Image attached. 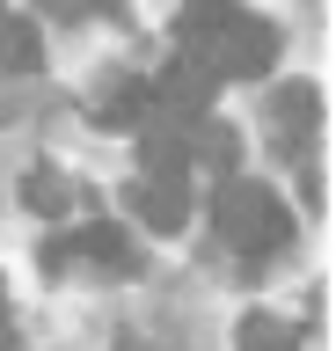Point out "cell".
I'll use <instances>...</instances> for the list:
<instances>
[{"instance_id":"obj_5","label":"cell","mask_w":336,"mask_h":351,"mask_svg":"<svg viewBox=\"0 0 336 351\" xmlns=\"http://www.w3.org/2000/svg\"><path fill=\"white\" fill-rule=\"evenodd\" d=\"M270 117H278V139H285V147H307L314 125H322V88L314 81L278 88V95H270Z\"/></svg>"},{"instance_id":"obj_11","label":"cell","mask_w":336,"mask_h":351,"mask_svg":"<svg viewBox=\"0 0 336 351\" xmlns=\"http://www.w3.org/2000/svg\"><path fill=\"white\" fill-rule=\"evenodd\" d=\"M44 8H51V15H103V8H117V0H44Z\"/></svg>"},{"instance_id":"obj_8","label":"cell","mask_w":336,"mask_h":351,"mask_svg":"<svg viewBox=\"0 0 336 351\" xmlns=\"http://www.w3.org/2000/svg\"><path fill=\"white\" fill-rule=\"evenodd\" d=\"M95 117H103V132H139L146 117H154V88H146V81H125Z\"/></svg>"},{"instance_id":"obj_2","label":"cell","mask_w":336,"mask_h":351,"mask_svg":"<svg viewBox=\"0 0 336 351\" xmlns=\"http://www.w3.org/2000/svg\"><path fill=\"white\" fill-rule=\"evenodd\" d=\"M212 227H220V241L234 256H248V263L278 256L292 241L285 197L270 191V183H248V176H220V191H212Z\"/></svg>"},{"instance_id":"obj_10","label":"cell","mask_w":336,"mask_h":351,"mask_svg":"<svg viewBox=\"0 0 336 351\" xmlns=\"http://www.w3.org/2000/svg\"><path fill=\"white\" fill-rule=\"evenodd\" d=\"M23 205H29V213H66V183H59V176H51V169H29L23 176Z\"/></svg>"},{"instance_id":"obj_6","label":"cell","mask_w":336,"mask_h":351,"mask_svg":"<svg viewBox=\"0 0 336 351\" xmlns=\"http://www.w3.org/2000/svg\"><path fill=\"white\" fill-rule=\"evenodd\" d=\"M190 161H205V169H220V176H234V161H242V139H234V125H220L212 110L205 117H190Z\"/></svg>"},{"instance_id":"obj_4","label":"cell","mask_w":336,"mask_h":351,"mask_svg":"<svg viewBox=\"0 0 336 351\" xmlns=\"http://www.w3.org/2000/svg\"><path fill=\"white\" fill-rule=\"evenodd\" d=\"M59 249H66V263L81 256V263H95V271H117V278H132V271H139V249L125 241V227H110V219H95V227L66 234Z\"/></svg>"},{"instance_id":"obj_9","label":"cell","mask_w":336,"mask_h":351,"mask_svg":"<svg viewBox=\"0 0 336 351\" xmlns=\"http://www.w3.org/2000/svg\"><path fill=\"white\" fill-rule=\"evenodd\" d=\"M242 351H300V329L256 307V315H242Z\"/></svg>"},{"instance_id":"obj_7","label":"cell","mask_w":336,"mask_h":351,"mask_svg":"<svg viewBox=\"0 0 336 351\" xmlns=\"http://www.w3.org/2000/svg\"><path fill=\"white\" fill-rule=\"evenodd\" d=\"M44 66V44L15 8H0V73H37Z\"/></svg>"},{"instance_id":"obj_1","label":"cell","mask_w":336,"mask_h":351,"mask_svg":"<svg viewBox=\"0 0 336 351\" xmlns=\"http://www.w3.org/2000/svg\"><path fill=\"white\" fill-rule=\"evenodd\" d=\"M176 59L205 66L212 81H263L278 66V29L234 0H190L176 15Z\"/></svg>"},{"instance_id":"obj_3","label":"cell","mask_w":336,"mask_h":351,"mask_svg":"<svg viewBox=\"0 0 336 351\" xmlns=\"http://www.w3.org/2000/svg\"><path fill=\"white\" fill-rule=\"evenodd\" d=\"M132 213L154 227V234H176L183 219H190V183H183L176 169H139L132 183Z\"/></svg>"},{"instance_id":"obj_12","label":"cell","mask_w":336,"mask_h":351,"mask_svg":"<svg viewBox=\"0 0 336 351\" xmlns=\"http://www.w3.org/2000/svg\"><path fill=\"white\" fill-rule=\"evenodd\" d=\"M8 344H15V322H8V307H0V351H8Z\"/></svg>"}]
</instances>
